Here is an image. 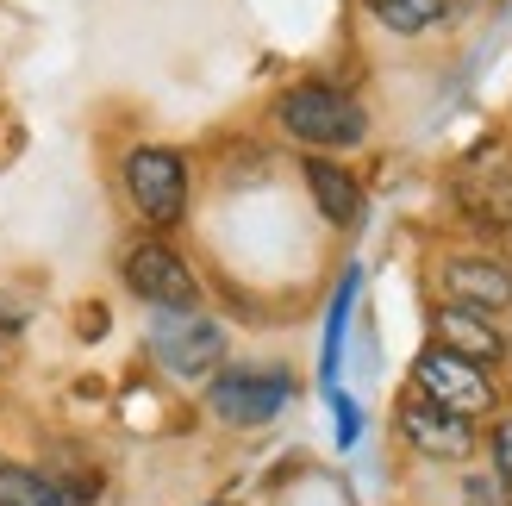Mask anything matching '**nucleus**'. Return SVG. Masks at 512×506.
Segmentation results:
<instances>
[{"mask_svg": "<svg viewBox=\"0 0 512 506\" xmlns=\"http://www.w3.org/2000/svg\"><path fill=\"white\" fill-rule=\"evenodd\" d=\"M0 506H75V500L57 475L25 469V463H0Z\"/></svg>", "mask_w": 512, "mask_h": 506, "instance_id": "9b49d317", "label": "nucleus"}, {"mask_svg": "<svg viewBox=\"0 0 512 506\" xmlns=\"http://www.w3.org/2000/svg\"><path fill=\"white\" fill-rule=\"evenodd\" d=\"M431 332H438V350H450V357H469V363H500L506 357V338H500V325L488 313H469V307H438L431 313Z\"/></svg>", "mask_w": 512, "mask_h": 506, "instance_id": "1a4fd4ad", "label": "nucleus"}, {"mask_svg": "<svg viewBox=\"0 0 512 506\" xmlns=\"http://www.w3.org/2000/svg\"><path fill=\"white\" fill-rule=\"evenodd\" d=\"M469 506H500V488L494 482H469Z\"/></svg>", "mask_w": 512, "mask_h": 506, "instance_id": "4468645a", "label": "nucleus"}, {"mask_svg": "<svg viewBox=\"0 0 512 506\" xmlns=\"http://www.w3.org/2000/svg\"><path fill=\"white\" fill-rule=\"evenodd\" d=\"M294 400V382L288 375H275V369H225L207 382V407L219 425H269L281 407Z\"/></svg>", "mask_w": 512, "mask_h": 506, "instance_id": "423d86ee", "label": "nucleus"}, {"mask_svg": "<svg viewBox=\"0 0 512 506\" xmlns=\"http://www.w3.org/2000/svg\"><path fill=\"white\" fill-rule=\"evenodd\" d=\"M444 294L469 313H506L512 307V269L494 257H450L444 263Z\"/></svg>", "mask_w": 512, "mask_h": 506, "instance_id": "6e6552de", "label": "nucleus"}, {"mask_svg": "<svg viewBox=\"0 0 512 506\" xmlns=\"http://www.w3.org/2000/svg\"><path fill=\"white\" fill-rule=\"evenodd\" d=\"M494 469H500V482L512 488V419H500V432H494Z\"/></svg>", "mask_w": 512, "mask_h": 506, "instance_id": "ddd939ff", "label": "nucleus"}, {"mask_svg": "<svg viewBox=\"0 0 512 506\" xmlns=\"http://www.w3.org/2000/svg\"><path fill=\"white\" fill-rule=\"evenodd\" d=\"M413 388H419V400H431V407H444L456 419H481V413L500 407L488 369L469 363V357H450V350H438V344L413 363Z\"/></svg>", "mask_w": 512, "mask_h": 506, "instance_id": "7ed1b4c3", "label": "nucleus"}, {"mask_svg": "<svg viewBox=\"0 0 512 506\" xmlns=\"http://www.w3.org/2000/svg\"><path fill=\"white\" fill-rule=\"evenodd\" d=\"M119 275H125V288H132L144 307H157V313H169V307H200L194 269L182 263V250L163 244V238H138L132 250H125Z\"/></svg>", "mask_w": 512, "mask_h": 506, "instance_id": "20e7f679", "label": "nucleus"}, {"mask_svg": "<svg viewBox=\"0 0 512 506\" xmlns=\"http://www.w3.org/2000/svg\"><path fill=\"white\" fill-rule=\"evenodd\" d=\"M125 188H132L138 213L150 225H175V219L188 213V163H182V150L138 144L132 157H125Z\"/></svg>", "mask_w": 512, "mask_h": 506, "instance_id": "39448f33", "label": "nucleus"}, {"mask_svg": "<svg viewBox=\"0 0 512 506\" xmlns=\"http://www.w3.org/2000/svg\"><path fill=\"white\" fill-rule=\"evenodd\" d=\"M363 7L388 25V32H400V38H413V32H431L444 13H450V0H363Z\"/></svg>", "mask_w": 512, "mask_h": 506, "instance_id": "f8f14e48", "label": "nucleus"}, {"mask_svg": "<svg viewBox=\"0 0 512 506\" xmlns=\"http://www.w3.org/2000/svg\"><path fill=\"white\" fill-rule=\"evenodd\" d=\"M400 438L419 450V457H438V463H463L475 450V419H456L444 407H431V400H406L400 407Z\"/></svg>", "mask_w": 512, "mask_h": 506, "instance_id": "0eeeda50", "label": "nucleus"}, {"mask_svg": "<svg viewBox=\"0 0 512 506\" xmlns=\"http://www.w3.org/2000/svg\"><path fill=\"white\" fill-rule=\"evenodd\" d=\"M150 350H157V363L169 375L207 382V375L225 363V325L207 319L200 307H169V313L150 319Z\"/></svg>", "mask_w": 512, "mask_h": 506, "instance_id": "f03ea898", "label": "nucleus"}, {"mask_svg": "<svg viewBox=\"0 0 512 506\" xmlns=\"http://www.w3.org/2000/svg\"><path fill=\"white\" fill-rule=\"evenodd\" d=\"M306 188H313V207L331 225H356V219H363V188H356V175L338 169L331 157H306Z\"/></svg>", "mask_w": 512, "mask_h": 506, "instance_id": "9d476101", "label": "nucleus"}, {"mask_svg": "<svg viewBox=\"0 0 512 506\" xmlns=\"http://www.w3.org/2000/svg\"><path fill=\"white\" fill-rule=\"evenodd\" d=\"M281 125H288V138L313 144V150L363 144V132H369L363 107H356L344 88H325V82H300V88L281 94Z\"/></svg>", "mask_w": 512, "mask_h": 506, "instance_id": "f257e3e1", "label": "nucleus"}]
</instances>
